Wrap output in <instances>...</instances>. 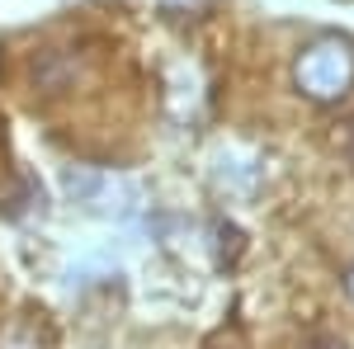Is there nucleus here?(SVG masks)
I'll list each match as a JSON object with an SVG mask.
<instances>
[{
	"label": "nucleus",
	"mask_w": 354,
	"mask_h": 349,
	"mask_svg": "<svg viewBox=\"0 0 354 349\" xmlns=\"http://www.w3.org/2000/svg\"><path fill=\"white\" fill-rule=\"evenodd\" d=\"M350 293H354V269H350Z\"/></svg>",
	"instance_id": "3"
},
{
	"label": "nucleus",
	"mask_w": 354,
	"mask_h": 349,
	"mask_svg": "<svg viewBox=\"0 0 354 349\" xmlns=\"http://www.w3.org/2000/svg\"><path fill=\"white\" fill-rule=\"evenodd\" d=\"M307 349H350V345H345L340 335H312V340H307Z\"/></svg>",
	"instance_id": "2"
},
{
	"label": "nucleus",
	"mask_w": 354,
	"mask_h": 349,
	"mask_svg": "<svg viewBox=\"0 0 354 349\" xmlns=\"http://www.w3.org/2000/svg\"><path fill=\"white\" fill-rule=\"evenodd\" d=\"M350 156H354V142H350Z\"/></svg>",
	"instance_id": "4"
},
{
	"label": "nucleus",
	"mask_w": 354,
	"mask_h": 349,
	"mask_svg": "<svg viewBox=\"0 0 354 349\" xmlns=\"http://www.w3.org/2000/svg\"><path fill=\"white\" fill-rule=\"evenodd\" d=\"M350 81H354V53L340 48V43H317V48L298 62V85L312 95V100L345 95Z\"/></svg>",
	"instance_id": "1"
}]
</instances>
